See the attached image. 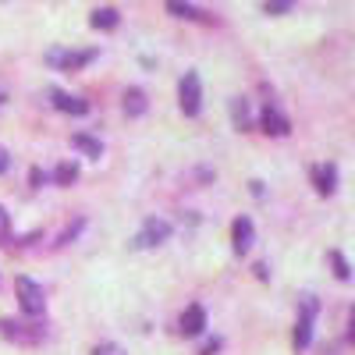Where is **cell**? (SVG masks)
I'll use <instances>...</instances> for the list:
<instances>
[{
  "instance_id": "1",
  "label": "cell",
  "mask_w": 355,
  "mask_h": 355,
  "mask_svg": "<svg viewBox=\"0 0 355 355\" xmlns=\"http://www.w3.org/2000/svg\"><path fill=\"white\" fill-rule=\"evenodd\" d=\"M0 338H8L15 345H36L46 338L43 323H21V320H0Z\"/></svg>"
},
{
  "instance_id": "2",
  "label": "cell",
  "mask_w": 355,
  "mask_h": 355,
  "mask_svg": "<svg viewBox=\"0 0 355 355\" xmlns=\"http://www.w3.org/2000/svg\"><path fill=\"white\" fill-rule=\"evenodd\" d=\"M15 291H18V302L28 316H43L46 309V295H43V284L33 281V277H18L15 281Z\"/></svg>"
},
{
  "instance_id": "3",
  "label": "cell",
  "mask_w": 355,
  "mask_h": 355,
  "mask_svg": "<svg viewBox=\"0 0 355 355\" xmlns=\"http://www.w3.org/2000/svg\"><path fill=\"white\" fill-rule=\"evenodd\" d=\"M96 46H89V50H46V64L50 68H61V71H75L89 61H96Z\"/></svg>"
},
{
  "instance_id": "4",
  "label": "cell",
  "mask_w": 355,
  "mask_h": 355,
  "mask_svg": "<svg viewBox=\"0 0 355 355\" xmlns=\"http://www.w3.org/2000/svg\"><path fill=\"white\" fill-rule=\"evenodd\" d=\"M167 239H171V224L160 220V217H146V224L139 227V234L132 239V245H135V249H153V245H160V242H167Z\"/></svg>"
},
{
  "instance_id": "5",
  "label": "cell",
  "mask_w": 355,
  "mask_h": 355,
  "mask_svg": "<svg viewBox=\"0 0 355 355\" xmlns=\"http://www.w3.org/2000/svg\"><path fill=\"white\" fill-rule=\"evenodd\" d=\"M178 96H182V110L189 117L199 114V107H202V85H199V75L196 71H185L182 75V82H178Z\"/></svg>"
},
{
  "instance_id": "6",
  "label": "cell",
  "mask_w": 355,
  "mask_h": 355,
  "mask_svg": "<svg viewBox=\"0 0 355 355\" xmlns=\"http://www.w3.org/2000/svg\"><path fill=\"white\" fill-rule=\"evenodd\" d=\"M316 299L313 295H306L302 299V313H299V323H295V348L299 352H306L309 348V341H313V316H316Z\"/></svg>"
},
{
  "instance_id": "7",
  "label": "cell",
  "mask_w": 355,
  "mask_h": 355,
  "mask_svg": "<svg viewBox=\"0 0 355 355\" xmlns=\"http://www.w3.org/2000/svg\"><path fill=\"white\" fill-rule=\"evenodd\" d=\"M231 242H234V252H239V256H245V252L252 249V242H256V227H252L249 217H239V220L231 224Z\"/></svg>"
},
{
  "instance_id": "8",
  "label": "cell",
  "mask_w": 355,
  "mask_h": 355,
  "mask_svg": "<svg viewBox=\"0 0 355 355\" xmlns=\"http://www.w3.org/2000/svg\"><path fill=\"white\" fill-rule=\"evenodd\" d=\"M178 331H182L185 338L202 334V331H206V309H202L199 302H192V306L182 313V320H178Z\"/></svg>"
},
{
  "instance_id": "9",
  "label": "cell",
  "mask_w": 355,
  "mask_h": 355,
  "mask_svg": "<svg viewBox=\"0 0 355 355\" xmlns=\"http://www.w3.org/2000/svg\"><path fill=\"white\" fill-rule=\"evenodd\" d=\"M259 125H263V132H266V135H288V132H291V121H288V117H284L274 103H266V107H263Z\"/></svg>"
},
{
  "instance_id": "10",
  "label": "cell",
  "mask_w": 355,
  "mask_h": 355,
  "mask_svg": "<svg viewBox=\"0 0 355 355\" xmlns=\"http://www.w3.org/2000/svg\"><path fill=\"white\" fill-rule=\"evenodd\" d=\"M50 103H53L57 110L71 114V117L89 114V100H78V96H71V93H61V89H53V93H50Z\"/></svg>"
},
{
  "instance_id": "11",
  "label": "cell",
  "mask_w": 355,
  "mask_h": 355,
  "mask_svg": "<svg viewBox=\"0 0 355 355\" xmlns=\"http://www.w3.org/2000/svg\"><path fill=\"white\" fill-rule=\"evenodd\" d=\"M313 185H316L320 196H334V189H338V167H334V164L313 167Z\"/></svg>"
},
{
  "instance_id": "12",
  "label": "cell",
  "mask_w": 355,
  "mask_h": 355,
  "mask_svg": "<svg viewBox=\"0 0 355 355\" xmlns=\"http://www.w3.org/2000/svg\"><path fill=\"white\" fill-rule=\"evenodd\" d=\"M71 146H75L78 153H85L89 160L103 157V142H100L96 135H89V132H75V135H71Z\"/></svg>"
},
{
  "instance_id": "13",
  "label": "cell",
  "mask_w": 355,
  "mask_h": 355,
  "mask_svg": "<svg viewBox=\"0 0 355 355\" xmlns=\"http://www.w3.org/2000/svg\"><path fill=\"white\" fill-rule=\"evenodd\" d=\"M125 114L128 117H142L146 114V93H142L139 85H132L128 93H125Z\"/></svg>"
},
{
  "instance_id": "14",
  "label": "cell",
  "mask_w": 355,
  "mask_h": 355,
  "mask_svg": "<svg viewBox=\"0 0 355 355\" xmlns=\"http://www.w3.org/2000/svg\"><path fill=\"white\" fill-rule=\"evenodd\" d=\"M167 11H171V15H178V18H192V21H206V18H210L206 11H199L196 4H185V0H171Z\"/></svg>"
},
{
  "instance_id": "15",
  "label": "cell",
  "mask_w": 355,
  "mask_h": 355,
  "mask_svg": "<svg viewBox=\"0 0 355 355\" xmlns=\"http://www.w3.org/2000/svg\"><path fill=\"white\" fill-rule=\"evenodd\" d=\"M89 21H93V28H117V21H121V15H117L114 8H96L93 15H89Z\"/></svg>"
},
{
  "instance_id": "16",
  "label": "cell",
  "mask_w": 355,
  "mask_h": 355,
  "mask_svg": "<svg viewBox=\"0 0 355 355\" xmlns=\"http://www.w3.org/2000/svg\"><path fill=\"white\" fill-rule=\"evenodd\" d=\"M75 178H78V164H71V160L53 167V185H71Z\"/></svg>"
},
{
  "instance_id": "17",
  "label": "cell",
  "mask_w": 355,
  "mask_h": 355,
  "mask_svg": "<svg viewBox=\"0 0 355 355\" xmlns=\"http://www.w3.org/2000/svg\"><path fill=\"white\" fill-rule=\"evenodd\" d=\"M231 114H234V125H239V128H249V103L242 96L231 100Z\"/></svg>"
},
{
  "instance_id": "18",
  "label": "cell",
  "mask_w": 355,
  "mask_h": 355,
  "mask_svg": "<svg viewBox=\"0 0 355 355\" xmlns=\"http://www.w3.org/2000/svg\"><path fill=\"white\" fill-rule=\"evenodd\" d=\"M327 259H331V266H334V277H338V281H348V277H352V266H348V259H345L341 252H331Z\"/></svg>"
},
{
  "instance_id": "19",
  "label": "cell",
  "mask_w": 355,
  "mask_h": 355,
  "mask_svg": "<svg viewBox=\"0 0 355 355\" xmlns=\"http://www.w3.org/2000/svg\"><path fill=\"white\" fill-rule=\"evenodd\" d=\"M82 227H85V217H75V220H71V224H68L61 234H57V245H68V242L75 239V234H78Z\"/></svg>"
},
{
  "instance_id": "20",
  "label": "cell",
  "mask_w": 355,
  "mask_h": 355,
  "mask_svg": "<svg viewBox=\"0 0 355 355\" xmlns=\"http://www.w3.org/2000/svg\"><path fill=\"white\" fill-rule=\"evenodd\" d=\"M263 11L266 15H288L291 4H288V0H270V4H263Z\"/></svg>"
},
{
  "instance_id": "21",
  "label": "cell",
  "mask_w": 355,
  "mask_h": 355,
  "mask_svg": "<svg viewBox=\"0 0 355 355\" xmlns=\"http://www.w3.org/2000/svg\"><path fill=\"white\" fill-rule=\"evenodd\" d=\"M8 234H11V217H8V210H4V206H0V242H4Z\"/></svg>"
},
{
  "instance_id": "22",
  "label": "cell",
  "mask_w": 355,
  "mask_h": 355,
  "mask_svg": "<svg viewBox=\"0 0 355 355\" xmlns=\"http://www.w3.org/2000/svg\"><path fill=\"white\" fill-rule=\"evenodd\" d=\"M93 355H125V348H121V345H110V341H107V345H96V352H93Z\"/></svg>"
},
{
  "instance_id": "23",
  "label": "cell",
  "mask_w": 355,
  "mask_h": 355,
  "mask_svg": "<svg viewBox=\"0 0 355 355\" xmlns=\"http://www.w3.org/2000/svg\"><path fill=\"white\" fill-rule=\"evenodd\" d=\"M40 182H43V171H40V167H33V171H28V185L40 189Z\"/></svg>"
},
{
  "instance_id": "24",
  "label": "cell",
  "mask_w": 355,
  "mask_h": 355,
  "mask_svg": "<svg viewBox=\"0 0 355 355\" xmlns=\"http://www.w3.org/2000/svg\"><path fill=\"white\" fill-rule=\"evenodd\" d=\"M11 167V157H8V150H0V174H4Z\"/></svg>"
},
{
  "instance_id": "25",
  "label": "cell",
  "mask_w": 355,
  "mask_h": 355,
  "mask_svg": "<svg viewBox=\"0 0 355 355\" xmlns=\"http://www.w3.org/2000/svg\"><path fill=\"white\" fill-rule=\"evenodd\" d=\"M348 341L355 345V309H352V320H348Z\"/></svg>"
}]
</instances>
